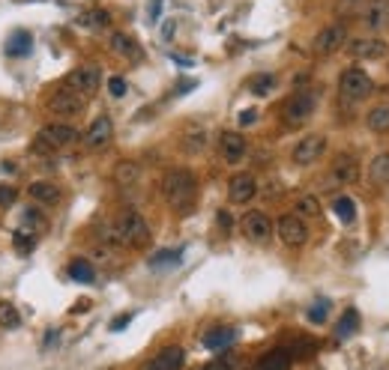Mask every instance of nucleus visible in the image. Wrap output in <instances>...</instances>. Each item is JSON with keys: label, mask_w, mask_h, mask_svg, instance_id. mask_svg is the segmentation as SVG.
<instances>
[{"label": "nucleus", "mask_w": 389, "mask_h": 370, "mask_svg": "<svg viewBox=\"0 0 389 370\" xmlns=\"http://www.w3.org/2000/svg\"><path fill=\"white\" fill-rule=\"evenodd\" d=\"M195 194H198V179L186 167H174V171H168L162 176V197L180 212H186L195 203Z\"/></svg>", "instance_id": "nucleus-1"}, {"label": "nucleus", "mask_w": 389, "mask_h": 370, "mask_svg": "<svg viewBox=\"0 0 389 370\" xmlns=\"http://www.w3.org/2000/svg\"><path fill=\"white\" fill-rule=\"evenodd\" d=\"M114 230L120 236V245H132V248H144L150 242V224L141 212L135 209H126L120 212V218L114 221Z\"/></svg>", "instance_id": "nucleus-2"}, {"label": "nucleus", "mask_w": 389, "mask_h": 370, "mask_svg": "<svg viewBox=\"0 0 389 370\" xmlns=\"http://www.w3.org/2000/svg\"><path fill=\"white\" fill-rule=\"evenodd\" d=\"M374 81L368 78V72L356 66H347L342 75H338V93H342L344 102H363V99L372 96Z\"/></svg>", "instance_id": "nucleus-3"}, {"label": "nucleus", "mask_w": 389, "mask_h": 370, "mask_svg": "<svg viewBox=\"0 0 389 370\" xmlns=\"http://www.w3.org/2000/svg\"><path fill=\"white\" fill-rule=\"evenodd\" d=\"M63 84H66V90H72L75 96L87 99V96L96 93L99 84H102V72H99V66H78L66 75Z\"/></svg>", "instance_id": "nucleus-4"}, {"label": "nucleus", "mask_w": 389, "mask_h": 370, "mask_svg": "<svg viewBox=\"0 0 389 370\" xmlns=\"http://www.w3.org/2000/svg\"><path fill=\"white\" fill-rule=\"evenodd\" d=\"M276 233H278V239L287 245V248H303L305 242H308V227H305V221L299 215H282L276 221Z\"/></svg>", "instance_id": "nucleus-5"}, {"label": "nucleus", "mask_w": 389, "mask_h": 370, "mask_svg": "<svg viewBox=\"0 0 389 370\" xmlns=\"http://www.w3.org/2000/svg\"><path fill=\"white\" fill-rule=\"evenodd\" d=\"M48 111H51L57 119H72V117H78L84 111V99L63 87V90H57V93L48 99Z\"/></svg>", "instance_id": "nucleus-6"}, {"label": "nucleus", "mask_w": 389, "mask_h": 370, "mask_svg": "<svg viewBox=\"0 0 389 370\" xmlns=\"http://www.w3.org/2000/svg\"><path fill=\"white\" fill-rule=\"evenodd\" d=\"M347 54L354 60H389V42L377 36H363L347 42Z\"/></svg>", "instance_id": "nucleus-7"}, {"label": "nucleus", "mask_w": 389, "mask_h": 370, "mask_svg": "<svg viewBox=\"0 0 389 370\" xmlns=\"http://www.w3.org/2000/svg\"><path fill=\"white\" fill-rule=\"evenodd\" d=\"M324 153H326V137H324V135H305L303 141L294 146L291 158H294V165L308 167V165H315Z\"/></svg>", "instance_id": "nucleus-8"}, {"label": "nucleus", "mask_w": 389, "mask_h": 370, "mask_svg": "<svg viewBox=\"0 0 389 370\" xmlns=\"http://www.w3.org/2000/svg\"><path fill=\"white\" fill-rule=\"evenodd\" d=\"M282 114H285V123L287 126H303L305 119L315 114V96L312 93H296V96H291L285 102Z\"/></svg>", "instance_id": "nucleus-9"}, {"label": "nucleus", "mask_w": 389, "mask_h": 370, "mask_svg": "<svg viewBox=\"0 0 389 370\" xmlns=\"http://www.w3.org/2000/svg\"><path fill=\"white\" fill-rule=\"evenodd\" d=\"M239 227H243V233L248 242H267L269 236H273V221H269L267 212H257V209H252V212L243 215V221H239Z\"/></svg>", "instance_id": "nucleus-10"}, {"label": "nucleus", "mask_w": 389, "mask_h": 370, "mask_svg": "<svg viewBox=\"0 0 389 370\" xmlns=\"http://www.w3.org/2000/svg\"><path fill=\"white\" fill-rule=\"evenodd\" d=\"M344 45H347V30H344V24H329V27H324L321 33L315 36V51L321 54V57L335 54L338 48H344Z\"/></svg>", "instance_id": "nucleus-11"}, {"label": "nucleus", "mask_w": 389, "mask_h": 370, "mask_svg": "<svg viewBox=\"0 0 389 370\" xmlns=\"http://www.w3.org/2000/svg\"><path fill=\"white\" fill-rule=\"evenodd\" d=\"M329 183L333 185H351L359 179V162H356V155L351 153H342V155H335V162L333 167H329Z\"/></svg>", "instance_id": "nucleus-12"}, {"label": "nucleus", "mask_w": 389, "mask_h": 370, "mask_svg": "<svg viewBox=\"0 0 389 370\" xmlns=\"http://www.w3.org/2000/svg\"><path fill=\"white\" fill-rule=\"evenodd\" d=\"M39 137L48 144L57 153V149H63V146H72L75 141H78V128H72L69 123H48V126H42V132H39Z\"/></svg>", "instance_id": "nucleus-13"}, {"label": "nucleus", "mask_w": 389, "mask_h": 370, "mask_svg": "<svg viewBox=\"0 0 389 370\" xmlns=\"http://www.w3.org/2000/svg\"><path fill=\"white\" fill-rule=\"evenodd\" d=\"M246 137L239 132H222V137H219V153H222V158L228 165H239L246 158Z\"/></svg>", "instance_id": "nucleus-14"}, {"label": "nucleus", "mask_w": 389, "mask_h": 370, "mask_svg": "<svg viewBox=\"0 0 389 370\" xmlns=\"http://www.w3.org/2000/svg\"><path fill=\"white\" fill-rule=\"evenodd\" d=\"M363 22L368 30H374V33L389 30V0H368L363 9Z\"/></svg>", "instance_id": "nucleus-15"}, {"label": "nucleus", "mask_w": 389, "mask_h": 370, "mask_svg": "<svg viewBox=\"0 0 389 370\" xmlns=\"http://www.w3.org/2000/svg\"><path fill=\"white\" fill-rule=\"evenodd\" d=\"M111 135H114L111 117H96L93 123H90V128L84 132V146L87 149H102L108 141H111Z\"/></svg>", "instance_id": "nucleus-16"}, {"label": "nucleus", "mask_w": 389, "mask_h": 370, "mask_svg": "<svg viewBox=\"0 0 389 370\" xmlns=\"http://www.w3.org/2000/svg\"><path fill=\"white\" fill-rule=\"evenodd\" d=\"M183 362H186L183 346H165V349H159V353L150 358L141 370H180Z\"/></svg>", "instance_id": "nucleus-17"}, {"label": "nucleus", "mask_w": 389, "mask_h": 370, "mask_svg": "<svg viewBox=\"0 0 389 370\" xmlns=\"http://www.w3.org/2000/svg\"><path fill=\"white\" fill-rule=\"evenodd\" d=\"M255 194H257V183L252 174L231 176V183H228V197H231V203H248Z\"/></svg>", "instance_id": "nucleus-18"}, {"label": "nucleus", "mask_w": 389, "mask_h": 370, "mask_svg": "<svg viewBox=\"0 0 389 370\" xmlns=\"http://www.w3.org/2000/svg\"><path fill=\"white\" fill-rule=\"evenodd\" d=\"M237 341V332L231 326H216L209 328V332L204 335V349H209V353H225V349H231Z\"/></svg>", "instance_id": "nucleus-19"}, {"label": "nucleus", "mask_w": 389, "mask_h": 370, "mask_svg": "<svg viewBox=\"0 0 389 370\" xmlns=\"http://www.w3.org/2000/svg\"><path fill=\"white\" fill-rule=\"evenodd\" d=\"M108 45H111V51H114V54L126 57V60H132V63H138V60L144 57L141 45H138V42H135V36H129V33H111Z\"/></svg>", "instance_id": "nucleus-20"}, {"label": "nucleus", "mask_w": 389, "mask_h": 370, "mask_svg": "<svg viewBox=\"0 0 389 370\" xmlns=\"http://www.w3.org/2000/svg\"><path fill=\"white\" fill-rule=\"evenodd\" d=\"M27 197L33 200L39 206H54L60 200V188L51 185V183H30L27 185Z\"/></svg>", "instance_id": "nucleus-21"}, {"label": "nucleus", "mask_w": 389, "mask_h": 370, "mask_svg": "<svg viewBox=\"0 0 389 370\" xmlns=\"http://www.w3.org/2000/svg\"><path fill=\"white\" fill-rule=\"evenodd\" d=\"M287 367H291V353L287 349H269L267 355L257 358L252 370H287Z\"/></svg>", "instance_id": "nucleus-22"}, {"label": "nucleus", "mask_w": 389, "mask_h": 370, "mask_svg": "<svg viewBox=\"0 0 389 370\" xmlns=\"http://www.w3.org/2000/svg\"><path fill=\"white\" fill-rule=\"evenodd\" d=\"M368 183L372 185H389V153H377L368 162Z\"/></svg>", "instance_id": "nucleus-23"}, {"label": "nucleus", "mask_w": 389, "mask_h": 370, "mask_svg": "<svg viewBox=\"0 0 389 370\" xmlns=\"http://www.w3.org/2000/svg\"><path fill=\"white\" fill-rule=\"evenodd\" d=\"M3 51H6V57H24V54H30V51H33V36L24 33V30H18V33H13L6 39Z\"/></svg>", "instance_id": "nucleus-24"}, {"label": "nucleus", "mask_w": 389, "mask_h": 370, "mask_svg": "<svg viewBox=\"0 0 389 370\" xmlns=\"http://www.w3.org/2000/svg\"><path fill=\"white\" fill-rule=\"evenodd\" d=\"M138 179H141V165L138 162H120L114 167V183L120 188H129V185H135Z\"/></svg>", "instance_id": "nucleus-25"}, {"label": "nucleus", "mask_w": 389, "mask_h": 370, "mask_svg": "<svg viewBox=\"0 0 389 370\" xmlns=\"http://www.w3.org/2000/svg\"><path fill=\"white\" fill-rule=\"evenodd\" d=\"M365 126H368V132H374V135H386L389 132V105L372 108V111L365 114Z\"/></svg>", "instance_id": "nucleus-26"}, {"label": "nucleus", "mask_w": 389, "mask_h": 370, "mask_svg": "<svg viewBox=\"0 0 389 370\" xmlns=\"http://www.w3.org/2000/svg\"><path fill=\"white\" fill-rule=\"evenodd\" d=\"M69 278L72 281H78V284H93L96 281V269L90 266V260H81V257H75L72 263H69Z\"/></svg>", "instance_id": "nucleus-27"}, {"label": "nucleus", "mask_w": 389, "mask_h": 370, "mask_svg": "<svg viewBox=\"0 0 389 370\" xmlns=\"http://www.w3.org/2000/svg\"><path fill=\"white\" fill-rule=\"evenodd\" d=\"M204 146H207V132H204V128H186V132H183V149H186V153L198 155Z\"/></svg>", "instance_id": "nucleus-28"}, {"label": "nucleus", "mask_w": 389, "mask_h": 370, "mask_svg": "<svg viewBox=\"0 0 389 370\" xmlns=\"http://www.w3.org/2000/svg\"><path fill=\"white\" fill-rule=\"evenodd\" d=\"M294 215H299L303 221H308V218H317V215H321V203H317V197L315 194L299 197L296 206H294Z\"/></svg>", "instance_id": "nucleus-29"}, {"label": "nucleus", "mask_w": 389, "mask_h": 370, "mask_svg": "<svg viewBox=\"0 0 389 370\" xmlns=\"http://www.w3.org/2000/svg\"><path fill=\"white\" fill-rule=\"evenodd\" d=\"M248 90H252L255 96H269V93L276 90V75H269V72L255 75L252 81H248Z\"/></svg>", "instance_id": "nucleus-30"}, {"label": "nucleus", "mask_w": 389, "mask_h": 370, "mask_svg": "<svg viewBox=\"0 0 389 370\" xmlns=\"http://www.w3.org/2000/svg\"><path fill=\"white\" fill-rule=\"evenodd\" d=\"M45 227V215L39 212V209L27 206L22 212V230H27V233H33V230H42Z\"/></svg>", "instance_id": "nucleus-31"}, {"label": "nucleus", "mask_w": 389, "mask_h": 370, "mask_svg": "<svg viewBox=\"0 0 389 370\" xmlns=\"http://www.w3.org/2000/svg\"><path fill=\"white\" fill-rule=\"evenodd\" d=\"M333 212H335L338 218H342L344 224H351L354 218H356V206H354V200H351V197H335Z\"/></svg>", "instance_id": "nucleus-32"}, {"label": "nucleus", "mask_w": 389, "mask_h": 370, "mask_svg": "<svg viewBox=\"0 0 389 370\" xmlns=\"http://www.w3.org/2000/svg\"><path fill=\"white\" fill-rule=\"evenodd\" d=\"M0 326H3V328H18V326H22V314H18L15 305L0 302Z\"/></svg>", "instance_id": "nucleus-33"}, {"label": "nucleus", "mask_w": 389, "mask_h": 370, "mask_svg": "<svg viewBox=\"0 0 389 370\" xmlns=\"http://www.w3.org/2000/svg\"><path fill=\"white\" fill-rule=\"evenodd\" d=\"M13 245L18 254H30L33 251V233H27V230H13Z\"/></svg>", "instance_id": "nucleus-34"}, {"label": "nucleus", "mask_w": 389, "mask_h": 370, "mask_svg": "<svg viewBox=\"0 0 389 370\" xmlns=\"http://www.w3.org/2000/svg\"><path fill=\"white\" fill-rule=\"evenodd\" d=\"M356 323H359V314L354 311V308H347V311L342 314V319H338V328H335V332L344 337V335H351V332H354Z\"/></svg>", "instance_id": "nucleus-35"}, {"label": "nucleus", "mask_w": 389, "mask_h": 370, "mask_svg": "<svg viewBox=\"0 0 389 370\" xmlns=\"http://www.w3.org/2000/svg\"><path fill=\"white\" fill-rule=\"evenodd\" d=\"M180 257H183V248H168V251L150 257V266H168V263H177Z\"/></svg>", "instance_id": "nucleus-36"}, {"label": "nucleus", "mask_w": 389, "mask_h": 370, "mask_svg": "<svg viewBox=\"0 0 389 370\" xmlns=\"http://www.w3.org/2000/svg\"><path fill=\"white\" fill-rule=\"evenodd\" d=\"M326 311H329V298H321V302H315L308 308V319L321 326V323H326Z\"/></svg>", "instance_id": "nucleus-37"}, {"label": "nucleus", "mask_w": 389, "mask_h": 370, "mask_svg": "<svg viewBox=\"0 0 389 370\" xmlns=\"http://www.w3.org/2000/svg\"><path fill=\"white\" fill-rule=\"evenodd\" d=\"M18 200V192L13 185H0V209H9Z\"/></svg>", "instance_id": "nucleus-38"}, {"label": "nucleus", "mask_w": 389, "mask_h": 370, "mask_svg": "<svg viewBox=\"0 0 389 370\" xmlns=\"http://www.w3.org/2000/svg\"><path fill=\"white\" fill-rule=\"evenodd\" d=\"M108 93H111L114 99H120V96H126V78H120V75H114V78H108Z\"/></svg>", "instance_id": "nucleus-39"}, {"label": "nucleus", "mask_w": 389, "mask_h": 370, "mask_svg": "<svg viewBox=\"0 0 389 370\" xmlns=\"http://www.w3.org/2000/svg\"><path fill=\"white\" fill-rule=\"evenodd\" d=\"M201 370H234V362H231V358H216V362L204 364Z\"/></svg>", "instance_id": "nucleus-40"}, {"label": "nucleus", "mask_w": 389, "mask_h": 370, "mask_svg": "<svg viewBox=\"0 0 389 370\" xmlns=\"http://www.w3.org/2000/svg\"><path fill=\"white\" fill-rule=\"evenodd\" d=\"M129 319H132V314H123V317H117V319H114V323H111V332H123V328H126V323H129Z\"/></svg>", "instance_id": "nucleus-41"}, {"label": "nucleus", "mask_w": 389, "mask_h": 370, "mask_svg": "<svg viewBox=\"0 0 389 370\" xmlns=\"http://www.w3.org/2000/svg\"><path fill=\"white\" fill-rule=\"evenodd\" d=\"M159 12H162V0H150V22H159Z\"/></svg>", "instance_id": "nucleus-42"}, {"label": "nucleus", "mask_w": 389, "mask_h": 370, "mask_svg": "<svg viewBox=\"0 0 389 370\" xmlns=\"http://www.w3.org/2000/svg\"><path fill=\"white\" fill-rule=\"evenodd\" d=\"M255 119H257L255 111H243V114H239V126H248V123H255Z\"/></svg>", "instance_id": "nucleus-43"}, {"label": "nucleus", "mask_w": 389, "mask_h": 370, "mask_svg": "<svg viewBox=\"0 0 389 370\" xmlns=\"http://www.w3.org/2000/svg\"><path fill=\"white\" fill-rule=\"evenodd\" d=\"M219 224H222V230L228 233V230H231V215H228V212H219Z\"/></svg>", "instance_id": "nucleus-44"}, {"label": "nucleus", "mask_w": 389, "mask_h": 370, "mask_svg": "<svg viewBox=\"0 0 389 370\" xmlns=\"http://www.w3.org/2000/svg\"><path fill=\"white\" fill-rule=\"evenodd\" d=\"M338 3H344V6H356L359 0H338Z\"/></svg>", "instance_id": "nucleus-45"}]
</instances>
